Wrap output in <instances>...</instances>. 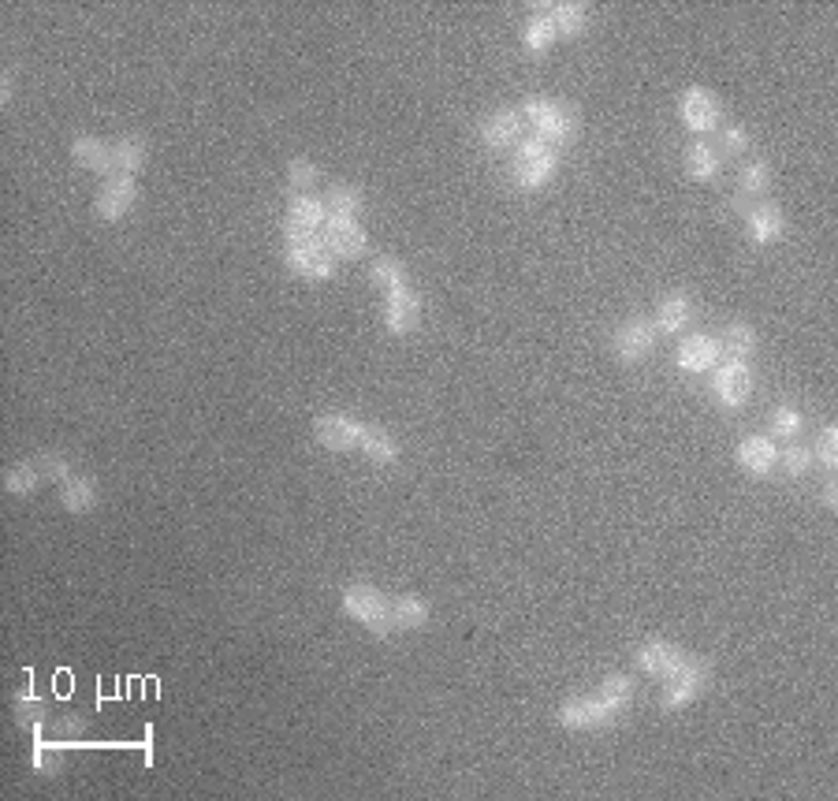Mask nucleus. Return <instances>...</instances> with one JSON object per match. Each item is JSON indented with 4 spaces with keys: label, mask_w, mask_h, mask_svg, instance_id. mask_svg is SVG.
<instances>
[{
    "label": "nucleus",
    "mask_w": 838,
    "mask_h": 801,
    "mask_svg": "<svg viewBox=\"0 0 838 801\" xmlns=\"http://www.w3.org/2000/svg\"><path fill=\"white\" fill-rule=\"evenodd\" d=\"M339 604L347 611V619H354L358 626H365L377 638H392V600L380 593L377 585L365 582H347L339 593Z\"/></svg>",
    "instance_id": "7ed1b4c3"
},
{
    "label": "nucleus",
    "mask_w": 838,
    "mask_h": 801,
    "mask_svg": "<svg viewBox=\"0 0 838 801\" xmlns=\"http://www.w3.org/2000/svg\"><path fill=\"white\" fill-rule=\"evenodd\" d=\"M753 388H757V373L742 358H727L716 369V377H712V392H716V399L727 410H738L742 403H749Z\"/></svg>",
    "instance_id": "6e6552de"
},
{
    "label": "nucleus",
    "mask_w": 838,
    "mask_h": 801,
    "mask_svg": "<svg viewBox=\"0 0 838 801\" xmlns=\"http://www.w3.org/2000/svg\"><path fill=\"white\" fill-rule=\"evenodd\" d=\"M284 265L295 276H306V280H332L336 276V258L325 246V235L313 239V243H298L284 250Z\"/></svg>",
    "instance_id": "9d476101"
},
{
    "label": "nucleus",
    "mask_w": 838,
    "mask_h": 801,
    "mask_svg": "<svg viewBox=\"0 0 838 801\" xmlns=\"http://www.w3.org/2000/svg\"><path fill=\"white\" fill-rule=\"evenodd\" d=\"M734 462L749 477H768L771 470H779V444H775V436H745L742 444H738V451H734Z\"/></svg>",
    "instance_id": "dca6fc26"
},
{
    "label": "nucleus",
    "mask_w": 838,
    "mask_h": 801,
    "mask_svg": "<svg viewBox=\"0 0 838 801\" xmlns=\"http://www.w3.org/2000/svg\"><path fill=\"white\" fill-rule=\"evenodd\" d=\"M719 340H712V336H704V332H693V336H686V340L678 343L675 351V362L678 369H686V373H708V369L719 366Z\"/></svg>",
    "instance_id": "f3484780"
},
{
    "label": "nucleus",
    "mask_w": 838,
    "mask_h": 801,
    "mask_svg": "<svg viewBox=\"0 0 838 801\" xmlns=\"http://www.w3.org/2000/svg\"><path fill=\"white\" fill-rule=\"evenodd\" d=\"M86 723H82V716H68V720H60V731L64 734H79Z\"/></svg>",
    "instance_id": "c03bdc74"
},
{
    "label": "nucleus",
    "mask_w": 838,
    "mask_h": 801,
    "mask_svg": "<svg viewBox=\"0 0 838 801\" xmlns=\"http://www.w3.org/2000/svg\"><path fill=\"white\" fill-rule=\"evenodd\" d=\"M812 459L820 462L827 474H835V466H838V429L835 425H824V429H820L816 448H812Z\"/></svg>",
    "instance_id": "c9c22d12"
},
{
    "label": "nucleus",
    "mask_w": 838,
    "mask_h": 801,
    "mask_svg": "<svg viewBox=\"0 0 838 801\" xmlns=\"http://www.w3.org/2000/svg\"><path fill=\"white\" fill-rule=\"evenodd\" d=\"M421 325V295L414 287H395L384 295V328L392 336H410Z\"/></svg>",
    "instance_id": "4468645a"
},
{
    "label": "nucleus",
    "mask_w": 838,
    "mask_h": 801,
    "mask_svg": "<svg viewBox=\"0 0 838 801\" xmlns=\"http://www.w3.org/2000/svg\"><path fill=\"white\" fill-rule=\"evenodd\" d=\"M358 448H362L365 459L377 462V466H395L399 462V440L388 429H380V425H365Z\"/></svg>",
    "instance_id": "5701e85b"
},
{
    "label": "nucleus",
    "mask_w": 838,
    "mask_h": 801,
    "mask_svg": "<svg viewBox=\"0 0 838 801\" xmlns=\"http://www.w3.org/2000/svg\"><path fill=\"white\" fill-rule=\"evenodd\" d=\"M71 161L79 164L82 172H97V176H116L112 168V146L94 135H79L71 142Z\"/></svg>",
    "instance_id": "aec40b11"
},
{
    "label": "nucleus",
    "mask_w": 838,
    "mask_h": 801,
    "mask_svg": "<svg viewBox=\"0 0 838 801\" xmlns=\"http://www.w3.org/2000/svg\"><path fill=\"white\" fill-rule=\"evenodd\" d=\"M619 716V708H611L600 693H593V697H567L559 705V712H555V720H559L563 731H600V727H611Z\"/></svg>",
    "instance_id": "39448f33"
},
{
    "label": "nucleus",
    "mask_w": 838,
    "mask_h": 801,
    "mask_svg": "<svg viewBox=\"0 0 838 801\" xmlns=\"http://www.w3.org/2000/svg\"><path fill=\"white\" fill-rule=\"evenodd\" d=\"M477 138H481L485 150L511 153L514 146L526 138V120H522V112H514V109H496L485 123H481Z\"/></svg>",
    "instance_id": "9b49d317"
},
{
    "label": "nucleus",
    "mask_w": 838,
    "mask_h": 801,
    "mask_svg": "<svg viewBox=\"0 0 838 801\" xmlns=\"http://www.w3.org/2000/svg\"><path fill=\"white\" fill-rule=\"evenodd\" d=\"M678 120L693 135H712V131L723 127V105H719V97L712 90L690 86V90L678 94Z\"/></svg>",
    "instance_id": "423d86ee"
},
{
    "label": "nucleus",
    "mask_w": 838,
    "mask_h": 801,
    "mask_svg": "<svg viewBox=\"0 0 838 801\" xmlns=\"http://www.w3.org/2000/svg\"><path fill=\"white\" fill-rule=\"evenodd\" d=\"M719 347H723L730 358H742V362H749V358H753V351H757V328L745 325V321H734V325L723 332Z\"/></svg>",
    "instance_id": "c756f323"
},
{
    "label": "nucleus",
    "mask_w": 838,
    "mask_h": 801,
    "mask_svg": "<svg viewBox=\"0 0 838 801\" xmlns=\"http://www.w3.org/2000/svg\"><path fill=\"white\" fill-rule=\"evenodd\" d=\"M369 280L388 295L395 287H406V265L399 258H392V254H380V258H373V265H369Z\"/></svg>",
    "instance_id": "7c9ffc66"
},
{
    "label": "nucleus",
    "mask_w": 838,
    "mask_h": 801,
    "mask_svg": "<svg viewBox=\"0 0 838 801\" xmlns=\"http://www.w3.org/2000/svg\"><path fill=\"white\" fill-rule=\"evenodd\" d=\"M690 321H693V299L686 291L663 295L660 306H656V317H652L656 332H663V336H682L690 328Z\"/></svg>",
    "instance_id": "a211bd4d"
},
{
    "label": "nucleus",
    "mask_w": 838,
    "mask_h": 801,
    "mask_svg": "<svg viewBox=\"0 0 838 801\" xmlns=\"http://www.w3.org/2000/svg\"><path fill=\"white\" fill-rule=\"evenodd\" d=\"M656 343H660V332H656V325H652L649 317H630V321H622L615 328L611 351H615V358H619L622 366H637V362H645L656 351Z\"/></svg>",
    "instance_id": "0eeeda50"
},
{
    "label": "nucleus",
    "mask_w": 838,
    "mask_h": 801,
    "mask_svg": "<svg viewBox=\"0 0 838 801\" xmlns=\"http://www.w3.org/2000/svg\"><path fill=\"white\" fill-rule=\"evenodd\" d=\"M708 682H712V664L704 656H686V664L678 667L675 675L663 679L660 712H682V708L701 697Z\"/></svg>",
    "instance_id": "20e7f679"
},
{
    "label": "nucleus",
    "mask_w": 838,
    "mask_h": 801,
    "mask_svg": "<svg viewBox=\"0 0 838 801\" xmlns=\"http://www.w3.org/2000/svg\"><path fill=\"white\" fill-rule=\"evenodd\" d=\"M555 38H559V34H555L552 19L544 12H533L526 19V27H522V45H526L529 56H544L555 45Z\"/></svg>",
    "instance_id": "cd10ccee"
},
{
    "label": "nucleus",
    "mask_w": 838,
    "mask_h": 801,
    "mask_svg": "<svg viewBox=\"0 0 838 801\" xmlns=\"http://www.w3.org/2000/svg\"><path fill=\"white\" fill-rule=\"evenodd\" d=\"M801 429H805V418H801L798 407L783 403V407L771 414V433H775V436H783V440H794Z\"/></svg>",
    "instance_id": "e433bc0d"
},
{
    "label": "nucleus",
    "mask_w": 838,
    "mask_h": 801,
    "mask_svg": "<svg viewBox=\"0 0 838 801\" xmlns=\"http://www.w3.org/2000/svg\"><path fill=\"white\" fill-rule=\"evenodd\" d=\"M41 481H45V477H41L38 462H34V459H30V462H15L12 470L4 474V492H12V496H19V500H23V496H34V489H38Z\"/></svg>",
    "instance_id": "2f4dec72"
},
{
    "label": "nucleus",
    "mask_w": 838,
    "mask_h": 801,
    "mask_svg": "<svg viewBox=\"0 0 838 801\" xmlns=\"http://www.w3.org/2000/svg\"><path fill=\"white\" fill-rule=\"evenodd\" d=\"M555 172H559V150L541 135H526L514 146L511 183L518 191H541L555 179Z\"/></svg>",
    "instance_id": "f03ea898"
},
{
    "label": "nucleus",
    "mask_w": 838,
    "mask_h": 801,
    "mask_svg": "<svg viewBox=\"0 0 838 801\" xmlns=\"http://www.w3.org/2000/svg\"><path fill=\"white\" fill-rule=\"evenodd\" d=\"M429 615H433L429 600L414 597V593H403V597L392 600V626L395 630H421V626L429 623Z\"/></svg>",
    "instance_id": "bb28decb"
},
{
    "label": "nucleus",
    "mask_w": 838,
    "mask_h": 801,
    "mask_svg": "<svg viewBox=\"0 0 838 801\" xmlns=\"http://www.w3.org/2000/svg\"><path fill=\"white\" fill-rule=\"evenodd\" d=\"M15 720H19V727L41 731V720H45V701H38L34 693H23V697H15Z\"/></svg>",
    "instance_id": "4c0bfd02"
},
{
    "label": "nucleus",
    "mask_w": 838,
    "mask_h": 801,
    "mask_svg": "<svg viewBox=\"0 0 838 801\" xmlns=\"http://www.w3.org/2000/svg\"><path fill=\"white\" fill-rule=\"evenodd\" d=\"M686 176L697 179V183H712V179H719V172H723V153L712 146V142H693L690 150H686Z\"/></svg>",
    "instance_id": "412c9836"
},
{
    "label": "nucleus",
    "mask_w": 838,
    "mask_h": 801,
    "mask_svg": "<svg viewBox=\"0 0 838 801\" xmlns=\"http://www.w3.org/2000/svg\"><path fill=\"white\" fill-rule=\"evenodd\" d=\"M317 179H321V172L313 161H306V157L287 161V191L291 194H310L317 187Z\"/></svg>",
    "instance_id": "72a5a7b5"
},
{
    "label": "nucleus",
    "mask_w": 838,
    "mask_h": 801,
    "mask_svg": "<svg viewBox=\"0 0 838 801\" xmlns=\"http://www.w3.org/2000/svg\"><path fill=\"white\" fill-rule=\"evenodd\" d=\"M771 187V168L768 161H749L742 164V172H738V191L742 194H764Z\"/></svg>",
    "instance_id": "f704fd0d"
},
{
    "label": "nucleus",
    "mask_w": 838,
    "mask_h": 801,
    "mask_svg": "<svg viewBox=\"0 0 838 801\" xmlns=\"http://www.w3.org/2000/svg\"><path fill=\"white\" fill-rule=\"evenodd\" d=\"M325 246L336 261H354L369 250V235L354 217H328L325 220Z\"/></svg>",
    "instance_id": "ddd939ff"
},
{
    "label": "nucleus",
    "mask_w": 838,
    "mask_h": 801,
    "mask_svg": "<svg viewBox=\"0 0 838 801\" xmlns=\"http://www.w3.org/2000/svg\"><path fill=\"white\" fill-rule=\"evenodd\" d=\"M146 157H149V146L146 138L138 135H123L112 146V168H116V176H138L146 168Z\"/></svg>",
    "instance_id": "b1692460"
},
{
    "label": "nucleus",
    "mask_w": 838,
    "mask_h": 801,
    "mask_svg": "<svg viewBox=\"0 0 838 801\" xmlns=\"http://www.w3.org/2000/svg\"><path fill=\"white\" fill-rule=\"evenodd\" d=\"M12 97H15V75L12 71H4V79H0V101L12 105Z\"/></svg>",
    "instance_id": "79ce46f5"
},
{
    "label": "nucleus",
    "mask_w": 838,
    "mask_h": 801,
    "mask_svg": "<svg viewBox=\"0 0 838 801\" xmlns=\"http://www.w3.org/2000/svg\"><path fill=\"white\" fill-rule=\"evenodd\" d=\"M287 220L291 224H302L310 231H325L328 220V205L321 198H310V194H291L287 198Z\"/></svg>",
    "instance_id": "a878e982"
},
{
    "label": "nucleus",
    "mask_w": 838,
    "mask_h": 801,
    "mask_svg": "<svg viewBox=\"0 0 838 801\" xmlns=\"http://www.w3.org/2000/svg\"><path fill=\"white\" fill-rule=\"evenodd\" d=\"M812 451L801 448V444H790V448L779 455V470H783L786 477H805L812 470Z\"/></svg>",
    "instance_id": "58836bf2"
},
{
    "label": "nucleus",
    "mask_w": 838,
    "mask_h": 801,
    "mask_svg": "<svg viewBox=\"0 0 838 801\" xmlns=\"http://www.w3.org/2000/svg\"><path fill=\"white\" fill-rule=\"evenodd\" d=\"M745 231H749V239L757 246L779 243L786 235V213L771 202L757 205V209H749V217H745Z\"/></svg>",
    "instance_id": "6ab92c4d"
},
{
    "label": "nucleus",
    "mask_w": 838,
    "mask_h": 801,
    "mask_svg": "<svg viewBox=\"0 0 838 801\" xmlns=\"http://www.w3.org/2000/svg\"><path fill=\"white\" fill-rule=\"evenodd\" d=\"M820 492H824L820 500H824V507H827V511H835V507H838V485H835V477H831V481H827V485H824V489H820Z\"/></svg>",
    "instance_id": "37998d69"
},
{
    "label": "nucleus",
    "mask_w": 838,
    "mask_h": 801,
    "mask_svg": "<svg viewBox=\"0 0 838 801\" xmlns=\"http://www.w3.org/2000/svg\"><path fill=\"white\" fill-rule=\"evenodd\" d=\"M719 146H723V153L738 157V153L749 150V131L745 127H719Z\"/></svg>",
    "instance_id": "a19ab883"
},
{
    "label": "nucleus",
    "mask_w": 838,
    "mask_h": 801,
    "mask_svg": "<svg viewBox=\"0 0 838 801\" xmlns=\"http://www.w3.org/2000/svg\"><path fill=\"white\" fill-rule=\"evenodd\" d=\"M522 120L533 127V135H541L544 142H552L555 150L570 146V142L578 138V131H582L578 112L570 109V105H563V101L544 97V94H529L526 101H522Z\"/></svg>",
    "instance_id": "f257e3e1"
},
{
    "label": "nucleus",
    "mask_w": 838,
    "mask_h": 801,
    "mask_svg": "<svg viewBox=\"0 0 838 801\" xmlns=\"http://www.w3.org/2000/svg\"><path fill=\"white\" fill-rule=\"evenodd\" d=\"M138 202V183L135 176H109L105 187L97 191L94 198V217L112 224V220H123Z\"/></svg>",
    "instance_id": "f8f14e48"
},
{
    "label": "nucleus",
    "mask_w": 838,
    "mask_h": 801,
    "mask_svg": "<svg viewBox=\"0 0 838 801\" xmlns=\"http://www.w3.org/2000/svg\"><path fill=\"white\" fill-rule=\"evenodd\" d=\"M325 205H328V217L358 220V213H362V205H365V194H362V187H354V183H332Z\"/></svg>",
    "instance_id": "c85d7f7f"
},
{
    "label": "nucleus",
    "mask_w": 838,
    "mask_h": 801,
    "mask_svg": "<svg viewBox=\"0 0 838 801\" xmlns=\"http://www.w3.org/2000/svg\"><path fill=\"white\" fill-rule=\"evenodd\" d=\"M60 503H64V511H71V515L94 511L97 503H101L97 481L94 477H68V481H60Z\"/></svg>",
    "instance_id": "4be33fe9"
},
{
    "label": "nucleus",
    "mask_w": 838,
    "mask_h": 801,
    "mask_svg": "<svg viewBox=\"0 0 838 801\" xmlns=\"http://www.w3.org/2000/svg\"><path fill=\"white\" fill-rule=\"evenodd\" d=\"M600 697L608 701L611 708H619V712H626L630 708V701H634V679L630 675H622V671H611V675H604L600 679Z\"/></svg>",
    "instance_id": "473e14b6"
},
{
    "label": "nucleus",
    "mask_w": 838,
    "mask_h": 801,
    "mask_svg": "<svg viewBox=\"0 0 838 801\" xmlns=\"http://www.w3.org/2000/svg\"><path fill=\"white\" fill-rule=\"evenodd\" d=\"M686 656L690 652L686 649H678V645H671V641H663V638H649L641 649H637V656H634V664H637V671H645L649 679H667V675H675L678 667L686 664Z\"/></svg>",
    "instance_id": "2eb2a0df"
},
{
    "label": "nucleus",
    "mask_w": 838,
    "mask_h": 801,
    "mask_svg": "<svg viewBox=\"0 0 838 801\" xmlns=\"http://www.w3.org/2000/svg\"><path fill=\"white\" fill-rule=\"evenodd\" d=\"M34 462H38V470H41V477H45V481H68V477H71V466H68V459H64L60 451H41Z\"/></svg>",
    "instance_id": "ea45409f"
},
{
    "label": "nucleus",
    "mask_w": 838,
    "mask_h": 801,
    "mask_svg": "<svg viewBox=\"0 0 838 801\" xmlns=\"http://www.w3.org/2000/svg\"><path fill=\"white\" fill-rule=\"evenodd\" d=\"M544 15L552 19V27L559 38H578L585 27H589V8L585 4H570V0H559V4H548Z\"/></svg>",
    "instance_id": "393cba45"
},
{
    "label": "nucleus",
    "mask_w": 838,
    "mask_h": 801,
    "mask_svg": "<svg viewBox=\"0 0 838 801\" xmlns=\"http://www.w3.org/2000/svg\"><path fill=\"white\" fill-rule=\"evenodd\" d=\"M365 425L351 414H339V410H328V414H317L313 418V440L325 451H354L362 444Z\"/></svg>",
    "instance_id": "1a4fd4ad"
}]
</instances>
